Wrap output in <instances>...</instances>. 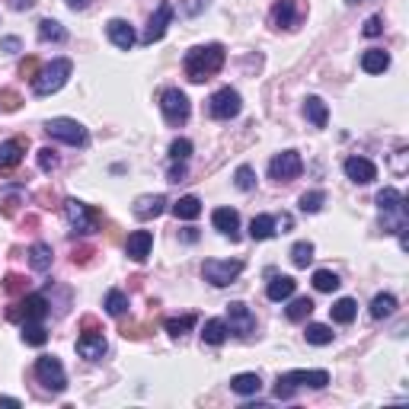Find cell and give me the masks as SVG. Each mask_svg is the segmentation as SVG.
<instances>
[{
  "mask_svg": "<svg viewBox=\"0 0 409 409\" xmlns=\"http://www.w3.org/2000/svg\"><path fill=\"white\" fill-rule=\"evenodd\" d=\"M221 67H224V45H217V42L199 45V48L185 51V58H183V71H185V77H189L192 84L211 80Z\"/></svg>",
  "mask_w": 409,
  "mask_h": 409,
  "instance_id": "6da1fadb",
  "label": "cell"
},
{
  "mask_svg": "<svg viewBox=\"0 0 409 409\" xmlns=\"http://www.w3.org/2000/svg\"><path fill=\"white\" fill-rule=\"evenodd\" d=\"M329 384V371H288V374H278L275 384V397L278 400H288L301 387H310V390H323Z\"/></svg>",
  "mask_w": 409,
  "mask_h": 409,
  "instance_id": "7a4b0ae2",
  "label": "cell"
},
{
  "mask_svg": "<svg viewBox=\"0 0 409 409\" xmlns=\"http://www.w3.org/2000/svg\"><path fill=\"white\" fill-rule=\"evenodd\" d=\"M71 71H74V64H71L67 58H55L51 64H45L42 71H35L33 93H35V96H51V93H58L61 87L67 84Z\"/></svg>",
  "mask_w": 409,
  "mask_h": 409,
  "instance_id": "3957f363",
  "label": "cell"
},
{
  "mask_svg": "<svg viewBox=\"0 0 409 409\" xmlns=\"http://www.w3.org/2000/svg\"><path fill=\"white\" fill-rule=\"evenodd\" d=\"M377 208L384 211V230L387 234H397V230L406 227V205H403L400 189H393V185L381 189V192H377Z\"/></svg>",
  "mask_w": 409,
  "mask_h": 409,
  "instance_id": "277c9868",
  "label": "cell"
},
{
  "mask_svg": "<svg viewBox=\"0 0 409 409\" xmlns=\"http://www.w3.org/2000/svg\"><path fill=\"white\" fill-rule=\"evenodd\" d=\"M243 272V262L240 259H208L205 266H201V275H205V282L215 284V288H224V284H230L237 275Z\"/></svg>",
  "mask_w": 409,
  "mask_h": 409,
  "instance_id": "5b68a950",
  "label": "cell"
},
{
  "mask_svg": "<svg viewBox=\"0 0 409 409\" xmlns=\"http://www.w3.org/2000/svg\"><path fill=\"white\" fill-rule=\"evenodd\" d=\"M45 131H48V138L64 141L71 147H84L87 144V128L77 118H51L48 125H45Z\"/></svg>",
  "mask_w": 409,
  "mask_h": 409,
  "instance_id": "8992f818",
  "label": "cell"
},
{
  "mask_svg": "<svg viewBox=\"0 0 409 409\" xmlns=\"http://www.w3.org/2000/svg\"><path fill=\"white\" fill-rule=\"evenodd\" d=\"M35 377H39L51 393H61L67 387L64 365H61V358H55V355H39V361H35Z\"/></svg>",
  "mask_w": 409,
  "mask_h": 409,
  "instance_id": "52a82bcc",
  "label": "cell"
},
{
  "mask_svg": "<svg viewBox=\"0 0 409 409\" xmlns=\"http://www.w3.org/2000/svg\"><path fill=\"white\" fill-rule=\"evenodd\" d=\"M160 109H163V118H167L170 125H183L185 118H189V112H192L189 96H185L183 90H176V87L163 90V96H160Z\"/></svg>",
  "mask_w": 409,
  "mask_h": 409,
  "instance_id": "ba28073f",
  "label": "cell"
},
{
  "mask_svg": "<svg viewBox=\"0 0 409 409\" xmlns=\"http://www.w3.org/2000/svg\"><path fill=\"white\" fill-rule=\"evenodd\" d=\"M301 170H304V160L298 151H282L269 163V176H272L275 183H291V179L301 176Z\"/></svg>",
  "mask_w": 409,
  "mask_h": 409,
  "instance_id": "9c48e42d",
  "label": "cell"
},
{
  "mask_svg": "<svg viewBox=\"0 0 409 409\" xmlns=\"http://www.w3.org/2000/svg\"><path fill=\"white\" fill-rule=\"evenodd\" d=\"M7 317L10 320H19V323H33V320L42 323V320L48 317V301H45L42 294H26L17 307H10Z\"/></svg>",
  "mask_w": 409,
  "mask_h": 409,
  "instance_id": "30bf717a",
  "label": "cell"
},
{
  "mask_svg": "<svg viewBox=\"0 0 409 409\" xmlns=\"http://www.w3.org/2000/svg\"><path fill=\"white\" fill-rule=\"evenodd\" d=\"M64 215H67V224H71L74 234H93V230H96V215H93L90 205H84V201L67 199Z\"/></svg>",
  "mask_w": 409,
  "mask_h": 409,
  "instance_id": "8fae6325",
  "label": "cell"
},
{
  "mask_svg": "<svg viewBox=\"0 0 409 409\" xmlns=\"http://www.w3.org/2000/svg\"><path fill=\"white\" fill-rule=\"evenodd\" d=\"M240 109H243L240 93L230 90V87H221L208 100V112L215 118H234V116H240Z\"/></svg>",
  "mask_w": 409,
  "mask_h": 409,
  "instance_id": "7c38bea8",
  "label": "cell"
},
{
  "mask_svg": "<svg viewBox=\"0 0 409 409\" xmlns=\"http://www.w3.org/2000/svg\"><path fill=\"white\" fill-rule=\"evenodd\" d=\"M227 329L237 336H250L256 329V317H253V310L243 301L227 304Z\"/></svg>",
  "mask_w": 409,
  "mask_h": 409,
  "instance_id": "4fadbf2b",
  "label": "cell"
},
{
  "mask_svg": "<svg viewBox=\"0 0 409 409\" xmlns=\"http://www.w3.org/2000/svg\"><path fill=\"white\" fill-rule=\"evenodd\" d=\"M170 23H173V7H170V3H160L157 13H154L151 23H147V29H144L141 42H144V45L160 42V39L167 35V26H170Z\"/></svg>",
  "mask_w": 409,
  "mask_h": 409,
  "instance_id": "5bb4252c",
  "label": "cell"
},
{
  "mask_svg": "<svg viewBox=\"0 0 409 409\" xmlns=\"http://www.w3.org/2000/svg\"><path fill=\"white\" fill-rule=\"evenodd\" d=\"M106 336L100 333V329H87L80 339H77V352H80V358L87 361H100L102 355H106Z\"/></svg>",
  "mask_w": 409,
  "mask_h": 409,
  "instance_id": "9a60e30c",
  "label": "cell"
},
{
  "mask_svg": "<svg viewBox=\"0 0 409 409\" xmlns=\"http://www.w3.org/2000/svg\"><path fill=\"white\" fill-rule=\"evenodd\" d=\"M345 176H349L352 183L367 185V183H374L377 179V167L367 157H349L345 160Z\"/></svg>",
  "mask_w": 409,
  "mask_h": 409,
  "instance_id": "2e32d148",
  "label": "cell"
},
{
  "mask_svg": "<svg viewBox=\"0 0 409 409\" xmlns=\"http://www.w3.org/2000/svg\"><path fill=\"white\" fill-rule=\"evenodd\" d=\"M167 195H141V199L134 201V208H131V215L138 217V221H151V217H157V215H163L167 211Z\"/></svg>",
  "mask_w": 409,
  "mask_h": 409,
  "instance_id": "e0dca14e",
  "label": "cell"
},
{
  "mask_svg": "<svg viewBox=\"0 0 409 409\" xmlns=\"http://www.w3.org/2000/svg\"><path fill=\"white\" fill-rule=\"evenodd\" d=\"M106 33H109V39H112V45L122 48V51H131L134 42H138V39H134V29L125 23V19H109Z\"/></svg>",
  "mask_w": 409,
  "mask_h": 409,
  "instance_id": "ac0fdd59",
  "label": "cell"
},
{
  "mask_svg": "<svg viewBox=\"0 0 409 409\" xmlns=\"http://www.w3.org/2000/svg\"><path fill=\"white\" fill-rule=\"evenodd\" d=\"M211 224H215V230H221L224 237H230V240L240 237V215H237L234 208H215Z\"/></svg>",
  "mask_w": 409,
  "mask_h": 409,
  "instance_id": "d6986e66",
  "label": "cell"
},
{
  "mask_svg": "<svg viewBox=\"0 0 409 409\" xmlns=\"http://www.w3.org/2000/svg\"><path fill=\"white\" fill-rule=\"evenodd\" d=\"M151 246H154L151 230H134L125 243V253H128V259H134V262H144V259L151 256Z\"/></svg>",
  "mask_w": 409,
  "mask_h": 409,
  "instance_id": "ffe728a7",
  "label": "cell"
},
{
  "mask_svg": "<svg viewBox=\"0 0 409 409\" xmlns=\"http://www.w3.org/2000/svg\"><path fill=\"white\" fill-rule=\"evenodd\" d=\"M294 23H298L294 0H275V7H272V26L275 29H294Z\"/></svg>",
  "mask_w": 409,
  "mask_h": 409,
  "instance_id": "44dd1931",
  "label": "cell"
},
{
  "mask_svg": "<svg viewBox=\"0 0 409 409\" xmlns=\"http://www.w3.org/2000/svg\"><path fill=\"white\" fill-rule=\"evenodd\" d=\"M23 154H26V141H23V138H13V141L0 144V170H13V167H19Z\"/></svg>",
  "mask_w": 409,
  "mask_h": 409,
  "instance_id": "7402d4cb",
  "label": "cell"
},
{
  "mask_svg": "<svg viewBox=\"0 0 409 409\" xmlns=\"http://www.w3.org/2000/svg\"><path fill=\"white\" fill-rule=\"evenodd\" d=\"M294 288H298V282H294L291 275H275L272 282H269V288H266V298L269 301H288L294 294Z\"/></svg>",
  "mask_w": 409,
  "mask_h": 409,
  "instance_id": "603a6c76",
  "label": "cell"
},
{
  "mask_svg": "<svg viewBox=\"0 0 409 409\" xmlns=\"http://www.w3.org/2000/svg\"><path fill=\"white\" fill-rule=\"evenodd\" d=\"M304 116H307V122L313 128H326V122H329V109H326V102L320 100V96H307V100H304Z\"/></svg>",
  "mask_w": 409,
  "mask_h": 409,
  "instance_id": "cb8c5ba5",
  "label": "cell"
},
{
  "mask_svg": "<svg viewBox=\"0 0 409 409\" xmlns=\"http://www.w3.org/2000/svg\"><path fill=\"white\" fill-rule=\"evenodd\" d=\"M230 390L240 393V397H253V393L262 390V381H259L256 371H246V374L230 377Z\"/></svg>",
  "mask_w": 409,
  "mask_h": 409,
  "instance_id": "d4e9b609",
  "label": "cell"
},
{
  "mask_svg": "<svg viewBox=\"0 0 409 409\" xmlns=\"http://www.w3.org/2000/svg\"><path fill=\"white\" fill-rule=\"evenodd\" d=\"M361 67H365L367 74H384L387 67H390V55L381 48H367L365 55H361Z\"/></svg>",
  "mask_w": 409,
  "mask_h": 409,
  "instance_id": "484cf974",
  "label": "cell"
},
{
  "mask_svg": "<svg viewBox=\"0 0 409 409\" xmlns=\"http://www.w3.org/2000/svg\"><path fill=\"white\" fill-rule=\"evenodd\" d=\"M51 259H55V253H51L48 243H33V246H29V266H33L35 272H48Z\"/></svg>",
  "mask_w": 409,
  "mask_h": 409,
  "instance_id": "4316f807",
  "label": "cell"
},
{
  "mask_svg": "<svg viewBox=\"0 0 409 409\" xmlns=\"http://www.w3.org/2000/svg\"><path fill=\"white\" fill-rule=\"evenodd\" d=\"M250 237L253 240H269V237H275V217L272 215H256L250 221Z\"/></svg>",
  "mask_w": 409,
  "mask_h": 409,
  "instance_id": "83f0119b",
  "label": "cell"
},
{
  "mask_svg": "<svg viewBox=\"0 0 409 409\" xmlns=\"http://www.w3.org/2000/svg\"><path fill=\"white\" fill-rule=\"evenodd\" d=\"M173 215L179 217V221H195V217L201 215V201L195 199V195H183V199L173 205Z\"/></svg>",
  "mask_w": 409,
  "mask_h": 409,
  "instance_id": "f1b7e54d",
  "label": "cell"
},
{
  "mask_svg": "<svg viewBox=\"0 0 409 409\" xmlns=\"http://www.w3.org/2000/svg\"><path fill=\"white\" fill-rule=\"evenodd\" d=\"M227 333H230V329H227L224 320H208L205 329H201V343L205 345H221L227 339Z\"/></svg>",
  "mask_w": 409,
  "mask_h": 409,
  "instance_id": "f546056e",
  "label": "cell"
},
{
  "mask_svg": "<svg viewBox=\"0 0 409 409\" xmlns=\"http://www.w3.org/2000/svg\"><path fill=\"white\" fill-rule=\"evenodd\" d=\"M329 313H333L336 323H352V320H355V313H358V304L352 301V298H339V301L329 307Z\"/></svg>",
  "mask_w": 409,
  "mask_h": 409,
  "instance_id": "4dcf8cb0",
  "label": "cell"
},
{
  "mask_svg": "<svg viewBox=\"0 0 409 409\" xmlns=\"http://www.w3.org/2000/svg\"><path fill=\"white\" fill-rule=\"evenodd\" d=\"M39 39H42V42H64L67 29L58 19H42V23H39Z\"/></svg>",
  "mask_w": 409,
  "mask_h": 409,
  "instance_id": "1f68e13d",
  "label": "cell"
},
{
  "mask_svg": "<svg viewBox=\"0 0 409 409\" xmlns=\"http://www.w3.org/2000/svg\"><path fill=\"white\" fill-rule=\"evenodd\" d=\"M397 313V298L393 294H377L371 301V317L374 320H384V317H393Z\"/></svg>",
  "mask_w": 409,
  "mask_h": 409,
  "instance_id": "d6a6232c",
  "label": "cell"
},
{
  "mask_svg": "<svg viewBox=\"0 0 409 409\" xmlns=\"http://www.w3.org/2000/svg\"><path fill=\"white\" fill-rule=\"evenodd\" d=\"M23 343L26 345H45L48 343V333H45V326L39 323V320H33V323H23Z\"/></svg>",
  "mask_w": 409,
  "mask_h": 409,
  "instance_id": "836d02e7",
  "label": "cell"
},
{
  "mask_svg": "<svg viewBox=\"0 0 409 409\" xmlns=\"http://www.w3.org/2000/svg\"><path fill=\"white\" fill-rule=\"evenodd\" d=\"M291 262H294V269H307L310 262H313V243H307V240L294 243L291 246Z\"/></svg>",
  "mask_w": 409,
  "mask_h": 409,
  "instance_id": "e575fe53",
  "label": "cell"
},
{
  "mask_svg": "<svg viewBox=\"0 0 409 409\" xmlns=\"http://www.w3.org/2000/svg\"><path fill=\"white\" fill-rule=\"evenodd\" d=\"M284 313H288L291 323H301V320H307L310 313H313V301H310V298H294L291 307L284 310Z\"/></svg>",
  "mask_w": 409,
  "mask_h": 409,
  "instance_id": "d590c367",
  "label": "cell"
},
{
  "mask_svg": "<svg viewBox=\"0 0 409 409\" xmlns=\"http://www.w3.org/2000/svg\"><path fill=\"white\" fill-rule=\"evenodd\" d=\"M339 275H336V272H329V269H317V272H313V288H317V291H336V288H339Z\"/></svg>",
  "mask_w": 409,
  "mask_h": 409,
  "instance_id": "8d00e7d4",
  "label": "cell"
},
{
  "mask_svg": "<svg viewBox=\"0 0 409 409\" xmlns=\"http://www.w3.org/2000/svg\"><path fill=\"white\" fill-rule=\"evenodd\" d=\"M304 336H307L310 345H329V343H333V329H329V326H323V323H310Z\"/></svg>",
  "mask_w": 409,
  "mask_h": 409,
  "instance_id": "74e56055",
  "label": "cell"
},
{
  "mask_svg": "<svg viewBox=\"0 0 409 409\" xmlns=\"http://www.w3.org/2000/svg\"><path fill=\"white\" fill-rule=\"evenodd\" d=\"M192 326H195V313H185V317H170L167 320V333L173 336V339H179V336H185Z\"/></svg>",
  "mask_w": 409,
  "mask_h": 409,
  "instance_id": "f35d334b",
  "label": "cell"
},
{
  "mask_svg": "<svg viewBox=\"0 0 409 409\" xmlns=\"http://www.w3.org/2000/svg\"><path fill=\"white\" fill-rule=\"evenodd\" d=\"M106 310L112 313V317H122V313L128 310V294L118 291V288H112V291L106 294Z\"/></svg>",
  "mask_w": 409,
  "mask_h": 409,
  "instance_id": "ab89813d",
  "label": "cell"
},
{
  "mask_svg": "<svg viewBox=\"0 0 409 409\" xmlns=\"http://www.w3.org/2000/svg\"><path fill=\"white\" fill-rule=\"evenodd\" d=\"M234 183H237V189L240 192H250V189H256V170L253 167H237V173H234Z\"/></svg>",
  "mask_w": 409,
  "mask_h": 409,
  "instance_id": "60d3db41",
  "label": "cell"
},
{
  "mask_svg": "<svg viewBox=\"0 0 409 409\" xmlns=\"http://www.w3.org/2000/svg\"><path fill=\"white\" fill-rule=\"evenodd\" d=\"M323 201H326V195L320 192V189H313V192H304L301 195V211H304V215H317V211L323 208Z\"/></svg>",
  "mask_w": 409,
  "mask_h": 409,
  "instance_id": "b9f144b4",
  "label": "cell"
},
{
  "mask_svg": "<svg viewBox=\"0 0 409 409\" xmlns=\"http://www.w3.org/2000/svg\"><path fill=\"white\" fill-rule=\"evenodd\" d=\"M192 157V141H185V138H176L173 144H170V160H189Z\"/></svg>",
  "mask_w": 409,
  "mask_h": 409,
  "instance_id": "7bdbcfd3",
  "label": "cell"
},
{
  "mask_svg": "<svg viewBox=\"0 0 409 409\" xmlns=\"http://www.w3.org/2000/svg\"><path fill=\"white\" fill-rule=\"evenodd\" d=\"M39 167H42L45 173H51V170L58 167V157H55V151H51V147H42V151H39Z\"/></svg>",
  "mask_w": 409,
  "mask_h": 409,
  "instance_id": "ee69618b",
  "label": "cell"
},
{
  "mask_svg": "<svg viewBox=\"0 0 409 409\" xmlns=\"http://www.w3.org/2000/svg\"><path fill=\"white\" fill-rule=\"evenodd\" d=\"M361 33H365L367 39H377V35L384 33V19H381V17H367V23H365Z\"/></svg>",
  "mask_w": 409,
  "mask_h": 409,
  "instance_id": "f6af8a7d",
  "label": "cell"
},
{
  "mask_svg": "<svg viewBox=\"0 0 409 409\" xmlns=\"http://www.w3.org/2000/svg\"><path fill=\"white\" fill-rule=\"evenodd\" d=\"M185 176V163L183 160H173V167H170V183H179Z\"/></svg>",
  "mask_w": 409,
  "mask_h": 409,
  "instance_id": "bcb514c9",
  "label": "cell"
},
{
  "mask_svg": "<svg viewBox=\"0 0 409 409\" xmlns=\"http://www.w3.org/2000/svg\"><path fill=\"white\" fill-rule=\"evenodd\" d=\"M294 227V221H291V215H282V217H275V234L282 230V234H288Z\"/></svg>",
  "mask_w": 409,
  "mask_h": 409,
  "instance_id": "7dc6e473",
  "label": "cell"
},
{
  "mask_svg": "<svg viewBox=\"0 0 409 409\" xmlns=\"http://www.w3.org/2000/svg\"><path fill=\"white\" fill-rule=\"evenodd\" d=\"M0 48L13 55V51H19V39H17V35H10V39H3V42H0Z\"/></svg>",
  "mask_w": 409,
  "mask_h": 409,
  "instance_id": "c3c4849f",
  "label": "cell"
},
{
  "mask_svg": "<svg viewBox=\"0 0 409 409\" xmlns=\"http://www.w3.org/2000/svg\"><path fill=\"white\" fill-rule=\"evenodd\" d=\"M19 288H23V278H19V275H10V278H7V291H19Z\"/></svg>",
  "mask_w": 409,
  "mask_h": 409,
  "instance_id": "681fc988",
  "label": "cell"
},
{
  "mask_svg": "<svg viewBox=\"0 0 409 409\" xmlns=\"http://www.w3.org/2000/svg\"><path fill=\"white\" fill-rule=\"evenodd\" d=\"M35 0H10V7L13 10H33Z\"/></svg>",
  "mask_w": 409,
  "mask_h": 409,
  "instance_id": "f907efd6",
  "label": "cell"
},
{
  "mask_svg": "<svg viewBox=\"0 0 409 409\" xmlns=\"http://www.w3.org/2000/svg\"><path fill=\"white\" fill-rule=\"evenodd\" d=\"M183 240H185V243H195V240H199V230H195V227H185V230H183Z\"/></svg>",
  "mask_w": 409,
  "mask_h": 409,
  "instance_id": "816d5d0a",
  "label": "cell"
},
{
  "mask_svg": "<svg viewBox=\"0 0 409 409\" xmlns=\"http://www.w3.org/2000/svg\"><path fill=\"white\" fill-rule=\"evenodd\" d=\"M0 406H13V409H19L23 403H19V400H13V397H0Z\"/></svg>",
  "mask_w": 409,
  "mask_h": 409,
  "instance_id": "f5cc1de1",
  "label": "cell"
},
{
  "mask_svg": "<svg viewBox=\"0 0 409 409\" xmlns=\"http://www.w3.org/2000/svg\"><path fill=\"white\" fill-rule=\"evenodd\" d=\"M87 3H90V0H67V7H71V10H84Z\"/></svg>",
  "mask_w": 409,
  "mask_h": 409,
  "instance_id": "db71d44e",
  "label": "cell"
},
{
  "mask_svg": "<svg viewBox=\"0 0 409 409\" xmlns=\"http://www.w3.org/2000/svg\"><path fill=\"white\" fill-rule=\"evenodd\" d=\"M185 10H189V13H199V10H201V0H192V3H189Z\"/></svg>",
  "mask_w": 409,
  "mask_h": 409,
  "instance_id": "11a10c76",
  "label": "cell"
},
{
  "mask_svg": "<svg viewBox=\"0 0 409 409\" xmlns=\"http://www.w3.org/2000/svg\"><path fill=\"white\" fill-rule=\"evenodd\" d=\"M345 3H361V0H345Z\"/></svg>",
  "mask_w": 409,
  "mask_h": 409,
  "instance_id": "9f6ffc18",
  "label": "cell"
}]
</instances>
